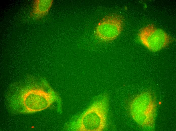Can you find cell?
I'll use <instances>...</instances> for the list:
<instances>
[{
	"instance_id": "cell-2",
	"label": "cell",
	"mask_w": 176,
	"mask_h": 131,
	"mask_svg": "<svg viewBox=\"0 0 176 131\" xmlns=\"http://www.w3.org/2000/svg\"><path fill=\"white\" fill-rule=\"evenodd\" d=\"M138 37L142 44L150 51H158L168 46L173 39L166 32L149 24L139 31Z\"/></svg>"
},
{
	"instance_id": "cell-1",
	"label": "cell",
	"mask_w": 176,
	"mask_h": 131,
	"mask_svg": "<svg viewBox=\"0 0 176 131\" xmlns=\"http://www.w3.org/2000/svg\"><path fill=\"white\" fill-rule=\"evenodd\" d=\"M109 105L106 94L99 95L78 118L69 124L68 129L79 131H101L105 129Z\"/></svg>"
},
{
	"instance_id": "cell-4",
	"label": "cell",
	"mask_w": 176,
	"mask_h": 131,
	"mask_svg": "<svg viewBox=\"0 0 176 131\" xmlns=\"http://www.w3.org/2000/svg\"><path fill=\"white\" fill-rule=\"evenodd\" d=\"M52 0H36L33 3L32 15L36 18H40L45 16L50 8Z\"/></svg>"
},
{
	"instance_id": "cell-3",
	"label": "cell",
	"mask_w": 176,
	"mask_h": 131,
	"mask_svg": "<svg viewBox=\"0 0 176 131\" xmlns=\"http://www.w3.org/2000/svg\"><path fill=\"white\" fill-rule=\"evenodd\" d=\"M124 25V19L121 16L116 14H110L105 16L98 23L95 34L102 40L112 41L120 35Z\"/></svg>"
}]
</instances>
